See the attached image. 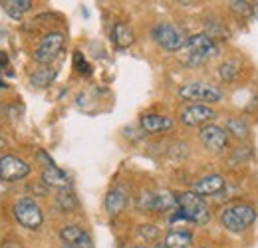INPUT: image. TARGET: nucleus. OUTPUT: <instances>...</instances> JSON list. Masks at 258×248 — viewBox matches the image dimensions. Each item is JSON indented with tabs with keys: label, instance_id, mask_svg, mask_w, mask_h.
<instances>
[{
	"label": "nucleus",
	"instance_id": "nucleus-1",
	"mask_svg": "<svg viewBox=\"0 0 258 248\" xmlns=\"http://www.w3.org/2000/svg\"><path fill=\"white\" fill-rule=\"evenodd\" d=\"M217 52H219V46L213 38H209L207 34H193L187 38L185 46L181 48V62L193 68V66L207 62Z\"/></svg>",
	"mask_w": 258,
	"mask_h": 248
},
{
	"label": "nucleus",
	"instance_id": "nucleus-2",
	"mask_svg": "<svg viewBox=\"0 0 258 248\" xmlns=\"http://www.w3.org/2000/svg\"><path fill=\"white\" fill-rule=\"evenodd\" d=\"M177 203H179V211L181 215L187 218L189 222L195 224H205L209 222L211 218V211H209V205L207 201L197 195L195 191H183L177 195Z\"/></svg>",
	"mask_w": 258,
	"mask_h": 248
},
{
	"label": "nucleus",
	"instance_id": "nucleus-3",
	"mask_svg": "<svg viewBox=\"0 0 258 248\" xmlns=\"http://www.w3.org/2000/svg\"><path fill=\"white\" fill-rule=\"evenodd\" d=\"M256 220V211L250 205L244 203H236V205H228L225 211L221 213V222L226 230L230 232H242L246 230L252 222Z\"/></svg>",
	"mask_w": 258,
	"mask_h": 248
},
{
	"label": "nucleus",
	"instance_id": "nucleus-4",
	"mask_svg": "<svg viewBox=\"0 0 258 248\" xmlns=\"http://www.w3.org/2000/svg\"><path fill=\"white\" fill-rule=\"evenodd\" d=\"M137 207L143 213H169L179 211L177 195L171 191H145L137 199Z\"/></svg>",
	"mask_w": 258,
	"mask_h": 248
},
{
	"label": "nucleus",
	"instance_id": "nucleus-5",
	"mask_svg": "<svg viewBox=\"0 0 258 248\" xmlns=\"http://www.w3.org/2000/svg\"><path fill=\"white\" fill-rule=\"evenodd\" d=\"M179 95L181 99H187V101H195V103H201V105H209V103H219L223 101V92L211 84H205V82H191V84H185L183 88H179Z\"/></svg>",
	"mask_w": 258,
	"mask_h": 248
},
{
	"label": "nucleus",
	"instance_id": "nucleus-6",
	"mask_svg": "<svg viewBox=\"0 0 258 248\" xmlns=\"http://www.w3.org/2000/svg\"><path fill=\"white\" fill-rule=\"evenodd\" d=\"M12 213H14L16 222L22 224V226L28 228V230H38V228L42 226V222H44L42 209L38 207V203H36L34 199H28V197L18 199V201L14 203Z\"/></svg>",
	"mask_w": 258,
	"mask_h": 248
},
{
	"label": "nucleus",
	"instance_id": "nucleus-7",
	"mask_svg": "<svg viewBox=\"0 0 258 248\" xmlns=\"http://www.w3.org/2000/svg\"><path fill=\"white\" fill-rule=\"evenodd\" d=\"M151 36H153V40L161 46L163 50H167V52H177V50H181V48L185 46V42H187L185 32L181 30L179 26L171 24V22H161V24H157V26L151 30Z\"/></svg>",
	"mask_w": 258,
	"mask_h": 248
},
{
	"label": "nucleus",
	"instance_id": "nucleus-8",
	"mask_svg": "<svg viewBox=\"0 0 258 248\" xmlns=\"http://www.w3.org/2000/svg\"><path fill=\"white\" fill-rule=\"evenodd\" d=\"M64 40L66 38L62 32H50V34H46L42 38L40 46L34 52L36 62L42 64V66H48L50 62H54L58 58V54L62 52V48H64Z\"/></svg>",
	"mask_w": 258,
	"mask_h": 248
},
{
	"label": "nucleus",
	"instance_id": "nucleus-9",
	"mask_svg": "<svg viewBox=\"0 0 258 248\" xmlns=\"http://www.w3.org/2000/svg\"><path fill=\"white\" fill-rule=\"evenodd\" d=\"M30 175V165L16 155H2L0 157V181L14 183Z\"/></svg>",
	"mask_w": 258,
	"mask_h": 248
},
{
	"label": "nucleus",
	"instance_id": "nucleus-10",
	"mask_svg": "<svg viewBox=\"0 0 258 248\" xmlns=\"http://www.w3.org/2000/svg\"><path fill=\"white\" fill-rule=\"evenodd\" d=\"M199 135H201V141L205 143V147L211 151H223L228 143V133L221 125H203Z\"/></svg>",
	"mask_w": 258,
	"mask_h": 248
},
{
	"label": "nucleus",
	"instance_id": "nucleus-11",
	"mask_svg": "<svg viewBox=\"0 0 258 248\" xmlns=\"http://www.w3.org/2000/svg\"><path fill=\"white\" fill-rule=\"evenodd\" d=\"M217 117L215 109L209 107V105H201V103H195V105H189L181 111V121L189 127H195V125H209V121H213Z\"/></svg>",
	"mask_w": 258,
	"mask_h": 248
},
{
	"label": "nucleus",
	"instance_id": "nucleus-12",
	"mask_svg": "<svg viewBox=\"0 0 258 248\" xmlns=\"http://www.w3.org/2000/svg\"><path fill=\"white\" fill-rule=\"evenodd\" d=\"M60 238L66 242V246L70 248H94L92 236L78 224H66L60 230Z\"/></svg>",
	"mask_w": 258,
	"mask_h": 248
},
{
	"label": "nucleus",
	"instance_id": "nucleus-13",
	"mask_svg": "<svg viewBox=\"0 0 258 248\" xmlns=\"http://www.w3.org/2000/svg\"><path fill=\"white\" fill-rule=\"evenodd\" d=\"M223 189H225V177H223V175H207V177L199 179L193 187L195 193L201 195L203 199H205V197L219 195Z\"/></svg>",
	"mask_w": 258,
	"mask_h": 248
},
{
	"label": "nucleus",
	"instance_id": "nucleus-14",
	"mask_svg": "<svg viewBox=\"0 0 258 248\" xmlns=\"http://www.w3.org/2000/svg\"><path fill=\"white\" fill-rule=\"evenodd\" d=\"M139 123L145 133H163L173 127V119L165 117V115H157V113H145V115H141Z\"/></svg>",
	"mask_w": 258,
	"mask_h": 248
},
{
	"label": "nucleus",
	"instance_id": "nucleus-15",
	"mask_svg": "<svg viewBox=\"0 0 258 248\" xmlns=\"http://www.w3.org/2000/svg\"><path fill=\"white\" fill-rule=\"evenodd\" d=\"M127 205V191L123 187H115L105 197V211L109 215H119Z\"/></svg>",
	"mask_w": 258,
	"mask_h": 248
},
{
	"label": "nucleus",
	"instance_id": "nucleus-16",
	"mask_svg": "<svg viewBox=\"0 0 258 248\" xmlns=\"http://www.w3.org/2000/svg\"><path fill=\"white\" fill-rule=\"evenodd\" d=\"M42 183L52 187V189H58V191H66V189H70V185H72L70 177L66 175L62 169H58V167L44 169V173H42Z\"/></svg>",
	"mask_w": 258,
	"mask_h": 248
},
{
	"label": "nucleus",
	"instance_id": "nucleus-17",
	"mask_svg": "<svg viewBox=\"0 0 258 248\" xmlns=\"http://www.w3.org/2000/svg\"><path fill=\"white\" fill-rule=\"evenodd\" d=\"M0 4L4 8V12L12 20H22V16L32 8V2L30 0H2Z\"/></svg>",
	"mask_w": 258,
	"mask_h": 248
},
{
	"label": "nucleus",
	"instance_id": "nucleus-18",
	"mask_svg": "<svg viewBox=\"0 0 258 248\" xmlns=\"http://www.w3.org/2000/svg\"><path fill=\"white\" fill-rule=\"evenodd\" d=\"M111 38H113V44H115L117 48H121V50L129 48V46L133 44V40H135L133 30L129 28L127 24H123V22H117V24L113 26V30H111Z\"/></svg>",
	"mask_w": 258,
	"mask_h": 248
},
{
	"label": "nucleus",
	"instance_id": "nucleus-19",
	"mask_svg": "<svg viewBox=\"0 0 258 248\" xmlns=\"http://www.w3.org/2000/svg\"><path fill=\"white\" fill-rule=\"evenodd\" d=\"M56 74H58V70H54L52 66H40L38 70H34L30 74V82L36 88H46L56 80Z\"/></svg>",
	"mask_w": 258,
	"mask_h": 248
},
{
	"label": "nucleus",
	"instance_id": "nucleus-20",
	"mask_svg": "<svg viewBox=\"0 0 258 248\" xmlns=\"http://www.w3.org/2000/svg\"><path fill=\"white\" fill-rule=\"evenodd\" d=\"M167 248H191L193 244V234L187 232V230H173L165 236V242Z\"/></svg>",
	"mask_w": 258,
	"mask_h": 248
},
{
	"label": "nucleus",
	"instance_id": "nucleus-21",
	"mask_svg": "<svg viewBox=\"0 0 258 248\" xmlns=\"http://www.w3.org/2000/svg\"><path fill=\"white\" fill-rule=\"evenodd\" d=\"M226 133L234 135L236 139H246L250 135V127H248L246 121H242L238 117H232V119L226 121Z\"/></svg>",
	"mask_w": 258,
	"mask_h": 248
},
{
	"label": "nucleus",
	"instance_id": "nucleus-22",
	"mask_svg": "<svg viewBox=\"0 0 258 248\" xmlns=\"http://www.w3.org/2000/svg\"><path fill=\"white\" fill-rule=\"evenodd\" d=\"M56 205H58V209H60V211H64V213H72V211L76 209V197H74V193H72L70 189L60 191V193H58V197H56Z\"/></svg>",
	"mask_w": 258,
	"mask_h": 248
},
{
	"label": "nucleus",
	"instance_id": "nucleus-23",
	"mask_svg": "<svg viewBox=\"0 0 258 248\" xmlns=\"http://www.w3.org/2000/svg\"><path fill=\"white\" fill-rule=\"evenodd\" d=\"M236 74H238V66H236L234 60H228V62H225L221 66V76H223V80H226V82L234 80Z\"/></svg>",
	"mask_w": 258,
	"mask_h": 248
},
{
	"label": "nucleus",
	"instance_id": "nucleus-24",
	"mask_svg": "<svg viewBox=\"0 0 258 248\" xmlns=\"http://www.w3.org/2000/svg\"><path fill=\"white\" fill-rule=\"evenodd\" d=\"M139 234H141L145 240H155V238L161 234V230H159V226H155V224H141V226H139Z\"/></svg>",
	"mask_w": 258,
	"mask_h": 248
},
{
	"label": "nucleus",
	"instance_id": "nucleus-25",
	"mask_svg": "<svg viewBox=\"0 0 258 248\" xmlns=\"http://www.w3.org/2000/svg\"><path fill=\"white\" fill-rule=\"evenodd\" d=\"M230 4V8L232 10H236L238 14H250L252 12V6H250V2H242V0H232V2H228Z\"/></svg>",
	"mask_w": 258,
	"mask_h": 248
},
{
	"label": "nucleus",
	"instance_id": "nucleus-26",
	"mask_svg": "<svg viewBox=\"0 0 258 248\" xmlns=\"http://www.w3.org/2000/svg\"><path fill=\"white\" fill-rule=\"evenodd\" d=\"M74 66L78 68V72H82V74H90V64L86 62V58H84L82 52H76V54H74Z\"/></svg>",
	"mask_w": 258,
	"mask_h": 248
},
{
	"label": "nucleus",
	"instance_id": "nucleus-27",
	"mask_svg": "<svg viewBox=\"0 0 258 248\" xmlns=\"http://www.w3.org/2000/svg\"><path fill=\"white\" fill-rule=\"evenodd\" d=\"M36 159H38V161H42V163L46 165V169H50V167H56V163H54V161L48 157V153H46V151H38V153H36Z\"/></svg>",
	"mask_w": 258,
	"mask_h": 248
},
{
	"label": "nucleus",
	"instance_id": "nucleus-28",
	"mask_svg": "<svg viewBox=\"0 0 258 248\" xmlns=\"http://www.w3.org/2000/svg\"><path fill=\"white\" fill-rule=\"evenodd\" d=\"M6 64H8V54L0 50V68H6Z\"/></svg>",
	"mask_w": 258,
	"mask_h": 248
},
{
	"label": "nucleus",
	"instance_id": "nucleus-29",
	"mask_svg": "<svg viewBox=\"0 0 258 248\" xmlns=\"http://www.w3.org/2000/svg\"><path fill=\"white\" fill-rule=\"evenodd\" d=\"M250 14L258 20V2H252V12H250Z\"/></svg>",
	"mask_w": 258,
	"mask_h": 248
},
{
	"label": "nucleus",
	"instance_id": "nucleus-30",
	"mask_svg": "<svg viewBox=\"0 0 258 248\" xmlns=\"http://www.w3.org/2000/svg\"><path fill=\"white\" fill-rule=\"evenodd\" d=\"M4 147H6V139H4V137H0V151H2Z\"/></svg>",
	"mask_w": 258,
	"mask_h": 248
},
{
	"label": "nucleus",
	"instance_id": "nucleus-31",
	"mask_svg": "<svg viewBox=\"0 0 258 248\" xmlns=\"http://www.w3.org/2000/svg\"><path fill=\"white\" fill-rule=\"evenodd\" d=\"M155 248H167V246H165V244H157Z\"/></svg>",
	"mask_w": 258,
	"mask_h": 248
},
{
	"label": "nucleus",
	"instance_id": "nucleus-32",
	"mask_svg": "<svg viewBox=\"0 0 258 248\" xmlns=\"http://www.w3.org/2000/svg\"><path fill=\"white\" fill-rule=\"evenodd\" d=\"M4 86H6V84H2V82H0V88H4Z\"/></svg>",
	"mask_w": 258,
	"mask_h": 248
},
{
	"label": "nucleus",
	"instance_id": "nucleus-33",
	"mask_svg": "<svg viewBox=\"0 0 258 248\" xmlns=\"http://www.w3.org/2000/svg\"><path fill=\"white\" fill-rule=\"evenodd\" d=\"M135 248H145V246H135Z\"/></svg>",
	"mask_w": 258,
	"mask_h": 248
},
{
	"label": "nucleus",
	"instance_id": "nucleus-34",
	"mask_svg": "<svg viewBox=\"0 0 258 248\" xmlns=\"http://www.w3.org/2000/svg\"><path fill=\"white\" fill-rule=\"evenodd\" d=\"M64 248H70V246H64Z\"/></svg>",
	"mask_w": 258,
	"mask_h": 248
}]
</instances>
